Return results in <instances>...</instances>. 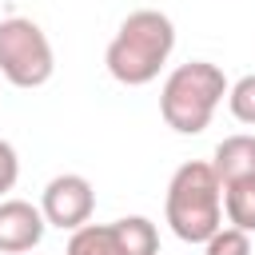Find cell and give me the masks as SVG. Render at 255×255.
Wrapping results in <instances>:
<instances>
[{"instance_id": "cell-1", "label": "cell", "mask_w": 255, "mask_h": 255, "mask_svg": "<svg viewBox=\"0 0 255 255\" xmlns=\"http://www.w3.org/2000/svg\"><path fill=\"white\" fill-rule=\"evenodd\" d=\"M171 52H175L171 16H163L159 8H135L116 28V36H112V44L104 52V64H108V76L116 84L143 88L163 72Z\"/></svg>"}, {"instance_id": "cell-2", "label": "cell", "mask_w": 255, "mask_h": 255, "mask_svg": "<svg viewBox=\"0 0 255 255\" xmlns=\"http://www.w3.org/2000/svg\"><path fill=\"white\" fill-rule=\"evenodd\" d=\"M163 219L175 239L199 247L223 227V183L207 159H187L175 167L163 195Z\"/></svg>"}, {"instance_id": "cell-3", "label": "cell", "mask_w": 255, "mask_h": 255, "mask_svg": "<svg viewBox=\"0 0 255 255\" xmlns=\"http://www.w3.org/2000/svg\"><path fill=\"white\" fill-rule=\"evenodd\" d=\"M227 76L211 60H187L167 72L159 88V116L179 135H199L227 96Z\"/></svg>"}, {"instance_id": "cell-4", "label": "cell", "mask_w": 255, "mask_h": 255, "mask_svg": "<svg viewBox=\"0 0 255 255\" xmlns=\"http://www.w3.org/2000/svg\"><path fill=\"white\" fill-rule=\"evenodd\" d=\"M52 72H56V52L48 32L28 16L0 20V80L32 92V88H44Z\"/></svg>"}, {"instance_id": "cell-5", "label": "cell", "mask_w": 255, "mask_h": 255, "mask_svg": "<svg viewBox=\"0 0 255 255\" xmlns=\"http://www.w3.org/2000/svg\"><path fill=\"white\" fill-rule=\"evenodd\" d=\"M40 211L48 219V227H60V231H80L84 223H92V211H96V187L76 175V171H64V175H52L44 195H40Z\"/></svg>"}, {"instance_id": "cell-6", "label": "cell", "mask_w": 255, "mask_h": 255, "mask_svg": "<svg viewBox=\"0 0 255 255\" xmlns=\"http://www.w3.org/2000/svg\"><path fill=\"white\" fill-rule=\"evenodd\" d=\"M48 231V219L36 203L28 199H0V251L4 255H24L40 247Z\"/></svg>"}, {"instance_id": "cell-7", "label": "cell", "mask_w": 255, "mask_h": 255, "mask_svg": "<svg viewBox=\"0 0 255 255\" xmlns=\"http://www.w3.org/2000/svg\"><path fill=\"white\" fill-rule=\"evenodd\" d=\"M211 167L219 175V183H235V179H255V135L239 131L215 143Z\"/></svg>"}, {"instance_id": "cell-8", "label": "cell", "mask_w": 255, "mask_h": 255, "mask_svg": "<svg viewBox=\"0 0 255 255\" xmlns=\"http://www.w3.org/2000/svg\"><path fill=\"white\" fill-rule=\"evenodd\" d=\"M112 255H159V231L147 215H124L108 223Z\"/></svg>"}, {"instance_id": "cell-9", "label": "cell", "mask_w": 255, "mask_h": 255, "mask_svg": "<svg viewBox=\"0 0 255 255\" xmlns=\"http://www.w3.org/2000/svg\"><path fill=\"white\" fill-rule=\"evenodd\" d=\"M223 215L239 231H255V179H235L223 183Z\"/></svg>"}, {"instance_id": "cell-10", "label": "cell", "mask_w": 255, "mask_h": 255, "mask_svg": "<svg viewBox=\"0 0 255 255\" xmlns=\"http://www.w3.org/2000/svg\"><path fill=\"white\" fill-rule=\"evenodd\" d=\"M64 255H112L108 243V223H84L80 231H72Z\"/></svg>"}, {"instance_id": "cell-11", "label": "cell", "mask_w": 255, "mask_h": 255, "mask_svg": "<svg viewBox=\"0 0 255 255\" xmlns=\"http://www.w3.org/2000/svg\"><path fill=\"white\" fill-rule=\"evenodd\" d=\"M227 108H231V116H235L239 124L255 128V72L239 76V80L227 88Z\"/></svg>"}, {"instance_id": "cell-12", "label": "cell", "mask_w": 255, "mask_h": 255, "mask_svg": "<svg viewBox=\"0 0 255 255\" xmlns=\"http://www.w3.org/2000/svg\"><path fill=\"white\" fill-rule=\"evenodd\" d=\"M203 255H255V243L247 231L239 227H219L207 243H203Z\"/></svg>"}, {"instance_id": "cell-13", "label": "cell", "mask_w": 255, "mask_h": 255, "mask_svg": "<svg viewBox=\"0 0 255 255\" xmlns=\"http://www.w3.org/2000/svg\"><path fill=\"white\" fill-rule=\"evenodd\" d=\"M16 179H20V155L8 139H0V199L16 187Z\"/></svg>"}]
</instances>
